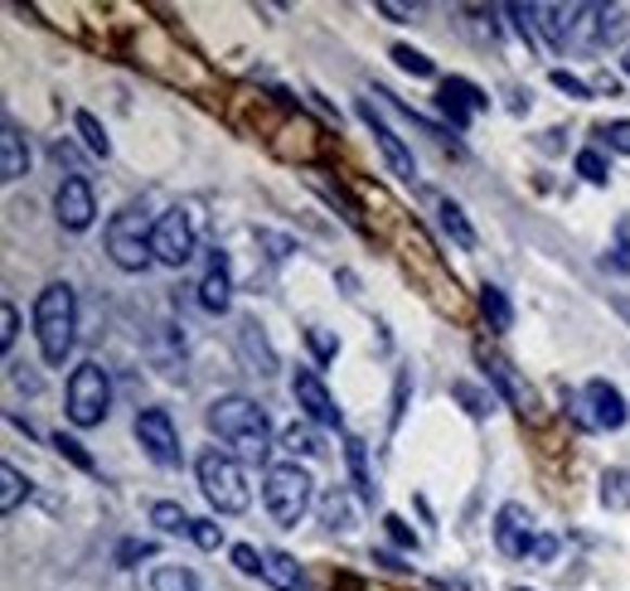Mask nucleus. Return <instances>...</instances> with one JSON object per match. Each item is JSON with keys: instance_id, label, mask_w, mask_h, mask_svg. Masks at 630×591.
Here are the masks:
<instances>
[{"instance_id": "f257e3e1", "label": "nucleus", "mask_w": 630, "mask_h": 591, "mask_svg": "<svg viewBox=\"0 0 630 591\" xmlns=\"http://www.w3.org/2000/svg\"><path fill=\"white\" fill-rule=\"evenodd\" d=\"M204 422H209V432L219 441L233 446L237 461H267V451H272V427H267V412L257 408L253 398H237V393H229V398H214L209 412H204Z\"/></svg>"}, {"instance_id": "f03ea898", "label": "nucleus", "mask_w": 630, "mask_h": 591, "mask_svg": "<svg viewBox=\"0 0 630 591\" xmlns=\"http://www.w3.org/2000/svg\"><path fill=\"white\" fill-rule=\"evenodd\" d=\"M74 286L68 282H54L44 286L35 300V335H39V355H44V364H64L68 349H74Z\"/></svg>"}, {"instance_id": "7ed1b4c3", "label": "nucleus", "mask_w": 630, "mask_h": 591, "mask_svg": "<svg viewBox=\"0 0 630 591\" xmlns=\"http://www.w3.org/2000/svg\"><path fill=\"white\" fill-rule=\"evenodd\" d=\"M194 471H200L204 500H209L219 514H243L247 504H253V490H247L243 465H237L233 451H219V446H209V451L194 461Z\"/></svg>"}, {"instance_id": "20e7f679", "label": "nucleus", "mask_w": 630, "mask_h": 591, "mask_svg": "<svg viewBox=\"0 0 630 591\" xmlns=\"http://www.w3.org/2000/svg\"><path fill=\"white\" fill-rule=\"evenodd\" d=\"M311 494H316V480L301 471L296 461H282L267 471L262 480V500H267V514L277 518L282 528H296L311 510Z\"/></svg>"}, {"instance_id": "39448f33", "label": "nucleus", "mask_w": 630, "mask_h": 591, "mask_svg": "<svg viewBox=\"0 0 630 591\" xmlns=\"http://www.w3.org/2000/svg\"><path fill=\"white\" fill-rule=\"evenodd\" d=\"M151 233H156V223H146V214L121 209L117 219L107 223V257L121 267V272H146V267L156 262Z\"/></svg>"}, {"instance_id": "423d86ee", "label": "nucleus", "mask_w": 630, "mask_h": 591, "mask_svg": "<svg viewBox=\"0 0 630 591\" xmlns=\"http://www.w3.org/2000/svg\"><path fill=\"white\" fill-rule=\"evenodd\" d=\"M112 408V378L102 364H78L74 378H68V422L74 427H98Z\"/></svg>"}, {"instance_id": "0eeeda50", "label": "nucleus", "mask_w": 630, "mask_h": 591, "mask_svg": "<svg viewBox=\"0 0 630 591\" xmlns=\"http://www.w3.org/2000/svg\"><path fill=\"white\" fill-rule=\"evenodd\" d=\"M567 408H573V417L582 422V427H596V432H621L630 422V408L621 398V388L606 378H592L582 393H567Z\"/></svg>"}, {"instance_id": "6e6552de", "label": "nucleus", "mask_w": 630, "mask_h": 591, "mask_svg": "<svg viewBox=\"0 0 630 591\" xmlns=\"http://www.w3.org/2000/svg\"><path fill=\"white\" fill-rule=\"evenodd\" d=\"M151 247H156V262L184 267L194 257V219L184 209H165L156 219V233H151Z\"/></svg>"}, {"instance_id": "1a4fd4ad", "label": "nucleus", "mask_w": 630, "mask_h": 591, "mask_svg": "<svg viewBox=\"0 0 630 591\" xmlns=\"http://www.w3.org/2000/svg\"><path fill=\"white\" fill-rule=\"evenodd\" d=\"M539 524H533V514L524 510V504H504L500 514H494V548H500L504 557H533V548H539Z\"/></svg>"}, {"instance_id": "9d476101", "label": "nucleus", "mask_w": 630, "mask_h": 591, "mask_svg": "<svg viewBox=\"0 0 630 591\" xmlns=\"http://www.w3.org/2000/svg\"><path fill=\"white\" fill-rule=\"evenodd\" d=\"M137 437L151 451V461H156V465H180L184 461L180 432H175V422H170V412H165V408H146V412H141V417H137Z\"/></svg>"}, {"instance_id": "9b49d317", "label": "nucleus", "mask_w": 630, "mask_h": 591, "mask_svg": "<svg viewBox=\"0 0 630 591\" xmlns=\"http://www.w3.org/2000/svg\"><path fill=\"white\" fill-rule=\"evenodd\" d=\"M292 393H296V408H306L311 422H320V427H339V408H335V398H330V388L320 383L316 369H296Z\"/></svg>"}, {"instance_id": "f8f14e48", "label": "nucleus", "mask_w": 630, "mask_h": 591, "mask_svg": "<svg viewBox=\"0 0 630 591\" xmlns=\"http://www.w3.org/2000/svg\"><path fill=\"white\" fill-rule=\"evenodd\" d=\"M54 214H59V223L74 228V233H82V228L92 223L98 200H92V184L82 180V175H68V180L54 190Z\"/></svg>"}, {"instance_id": "ddd939ff", "label": "nucleus", "mask_w": 630, "mask_h": 591, "mask_svg": "<svg viewBox=\"0 0 630 591\" xmlns=\"http://www.w3.org/2000/svg\"><path fill=\"white\" fill-rule=\"evenodd\" d=\"M437 107L451 117V127H461V131H466L475 112H485V107H490V98H485V92L475 88L471 78H447V82H441V88H437Z\"/></svg>"}, {"instance_id": "4468645a", "label": "nucleus", "mask_w": 630, "mask_h": 591, "mask_svg": "<svg viewBox=\"0 0 630 591\" xmlns=\"http://www.w3.org/2000/svg\"><path fill=\"white\" fill-rule=\"evenodd\" d=\"M359 117H364V127L374 131V141H378V151H384L388 170H394L398 180H412V175H417V160H412V151L402 146V137H398V131L388 127V121L378 117V112L369 107V102H359Z\"/></svg>"}, {"instance_id": "2eb2a0df", "label": "nucleus", "mask_w": 630, "mask_h": 591, "mask_svg": "<svg viewBox=\"0 0 630 591\" xmlns=\"http://www.w3.org/2000/svg\"><path fill=\"white\" fill-rule=\"evenodd\" d=\"M480 364H485V373H490V378H494V388L504 393V402H510V408H519V412H529V408H533V393H529V383H524L519 373H514V364H510V359H500V355H485V349H480Z\"/></svg>"}, {"instance_id": "dca6fc26", "label": "nucleus", "mask_w": 630, "mask_h": 591, "mask_svg": "<svg viewBox=\"0 0 630 591\" xmlns=\"http://www.w3.org/2000/svg\"><path fill=\"white\" fill-rule=\"evenodd\" d=\"M229 300H233L229 262H223V253H214L209 267H204V282H200V306L204 310H229Z\"/></svg>"}, {"instance_id": "f3484780", "label": "nucleus", "mask_w": 630, "mask_h": 591, "mask_svg": "<svg viewBox=\"0 0 630 591\" xmlns=\"http://www.w3.org/2000/svg\"><path fill=\"white\" fill-rule=\"evenodd\" d=\"M262 577L272 582L277 591H306V573H301V563H296L292 553H262Z\"/></svg>"}, {"instance_id": "a211bd4d", "label": "nucleus", "mask_w": 630, "mask_h": 591, "mask_svg": "<svg viewBox=\"0 0 630 591\" xmlns=\"http://www.w3.org/2000/svg\"><path fill=\"white\" fill-rule=\"evenodd\" d=\"M25 170H29L25 137H20V131L5 121V131H0V180H20Z\"/></svg>"}, {"instance_id": "6ab92c4d", "label": "nucleus", "mask_w": 630, "mask_h": 591, "mask_svg": "<svg viewBox=\"0 0 630 591\" xmlns=\"http://www.w3.org/2000/svg\"><path fill=\"white\" fill-rule=\"evenodd\" d=\"M480 316H485V325L500 330V335H504V330L514 325V306H510V296H504L500 286L485 282V286H480Z\"/></svg>"}, {"instance_id": "aec40b11", "label": "nucleus", "mask_w": 630, "mask_h": 591, "mask_svg": "<svg viewBox=\"0 0 630 591\" xmlns=\"http://www.w3.org/2000/svg\"><path fill=\"white\" fill-rule=\"evenodd\" d=\"M437 219H441V233H447V237H457V247H475V228L466 223L461 204L441 200V204H437Z\"/></svg>"}, {"instance_id": "412c9836", "label": "nucleus", "mask_w": 630, "mask_h": 591, "mask_svg": "<svg viewBox=\"0 0 630 591\" xmlns=\"http://www.w3.org/2000/svg\"><path fill=\"white\" fill-rule=\"evenodd\" d=\"M0 485H5V490H0V514H15L20 500H29V480L15 465H0Z\"/></svg>"}, {"instance_id": "4be33fe9", "label": "nucleus", "mask_w": 630, "mask_h": 591, "mask_svg": "<svg viewBox=\"0 0 630 591\" xmlns=\"http://www.w3.org/2000/svg\"><path fill=\"white\" fill-rule=\"evenodd\" d=\"M151 591H204V582L190 567H156L151 573Z\"/></svg>"}, {"instance_id": "5701e85b", "label": "nucleus", "mask_w": 630, "mask_h": 591, "mask_svg": "<svg viewBox=\"0 0 630 591\" xmlns=\"http://www.w3.org/2000/svg\"><path fill=\"white\" fill-rule=\"evenodd\" d=\"M151 524L160 528V534H190L194 528V518L180 510V504H170V500H160V504H151Z\"/></svg>"}, {"instance_id": "b1692460", "label": "nucleus", "mask_w": 630, "mask_h": 591, "mask_svg": "<svg viewBox=\"0 0 630 591\" xmlns=\"http://www.w3.org/2000/svg\"><path fill=\"white\" fill-rule=\"evenodd\" d=\"M602 504L606 510H630V471H606L602 475Z\"/></svg>"}, {"instance_id": "393cba45", "label": "nucleus", "mask_w": 630, "mask_h": 591, "mask_svg": "<svg viewBox=\"0 0 630 591\" xmlns=\"http://www.w3.org/2000/svg\"><path fill=\"white\" fill-rule=\"evenodd\" d=\"M282 451H292V461L296 455H320V437L306 422H292V427L282 432Z\"/></svg>"}, {"instance_id": "a878e982", "label": "nucleus", "mask_w": 630, "mask_h": 591, "mask_svg": "<svg viewBox=\"0 0 630 591\" xmlns=\"http://www.w3.org/2000/svg\"><path fill=\"white\" fill-rule=\"evenodd\" d=\"M78 131H82V146L107 160V155H112V141H107V131H102V121L92 117V112H78Z\"/></svg>"}, {"instance_id": "bb28decb", "label": "nucleus", "mask_w": 630, "mask_h": 591, "mask_svg": "<svg viewBox=\"0 0 630 591\" xmlns=\"http://www.w3.org/2000/svg\"><path fill=\"white\" fill-rule=\"evenodd\" d=\"M394 64L402 68V74H412V78H432L437 68H432V59L422 54V49H412V44H394Z\"/></svg>"}, {"instance_id": "cd10ccee", "label": "nucleus", "mask_w": 630, "mask_h": 591, "mask_svg": "<svg viewBox=\"0 0 630 591\" xmlns=\"http://www.w3.org/2000/svg\"><path fill=\"white\" fill-rule=\"evenodd\" d=\"M577 175H582L587 184H606L612 180V165H606L602 151H577Z\"/></svg>"}, {"instance_id": "c85d7f7f", "label": "nucleus", "mask_w": 630, "mask_h": 591, "mask_svg": "<svg viewBox=\"0 0 630 591\" xmlns=\"http://www.w3.org/2000/svg\"><path fill=\"white\" fill-rule=\"evenodd\" d=\"M549 78H553V88H557V92H567V98H577V102L592 98V82H582L577 74H567V68H553Z\"/></svg>"}, {"instance_id": "c756f323", "label": "nucleus", "mask_w": 630, "mask_h": 591, "mask_svg": "<svg viewBox=\"0 0 630 591\" xmlns=\"http://www.w3.org/2000/svg\"><path fill=\"white\" fill-rule=\"evenodd\" d=\"M54 446H59V455H68V461H74V465H78V471H88V475H92V471H98V461H92V455H88V451H82V446H78L74 437H64V432H59V437H54Z\"/></svg>"}, {"instance_id": "7c9ffc66", "label": "nucleus", "mask_w": 630, "mask_h": 591, "mask_svg": "<svg viewBox=\"0 0 630 591\" xmlns=\"http://www.w3.org/2000/svg\"><path fill=\"white\" fill-rule=\"evenodd\" d=\"M325 524L330 528H355V524H349V494L345 490H335L325 500Z\"/></svg>"}, {"instance_id": "2f4dec72", "label": "nucleus", "mask_w": 630, "mask_h": 591, "mask_svg": "<svg viewBox=\"0 0 630 591\" xmlns=\"http://www.w3.org/2000/svg\"><path fill=\"white\" fill-rule=\"evenodd\" d=\"M190 538H194V543H200V548H209V553H214V548H219V543H223V528H219V524H214V518H194Z\"/></svg>"}, {"instance_id": "473e14b6", "label": "nucleus", "mask_w": 630, "mask_h": 591, "mask_svg": "<svg viewBox=\"0 0 630 591\" xmlns=\"http://www.w3.org/2000/svg\"><path fill=\"white\" fill-rule=\"evenodd\" d=\"M233 567H237V573H247V577H262V553H257L253 543H237L233 548Z\"/></svg>"}, {"instance_id": "72a5a7b5", "label": "nucleus", "mask_w": 630, "mask_h": 591, "mask_svg": "<svg viewBox=\"0 0 630 591\" xmlns=\"http://www.w3.org/2000/svg\"><path fill=\"white\" fill-rule=\"evenodd\" d=\"M596 137H606V146L612 151H621V155H630V121H606Z\"/></svg>"}, {"instance_id": "f704fd0d", "label": "nucleus", "mask_w": 630, "mask_h": 591, "mask_svg": "<svg viewBox=\"0 0 630 591\" xmlns=\"http://www.w3.org/2000/svg\"><path fill=\"white\" fill-rule=\"evenodd\" d=\"M151 553H156V543H141V538H127V543L117 548V563H121V567H137L141 557H151Z\"/></svg>"}, {"instance_id": "c9c22d12", "label": "nucleus", "mask_w": 630, "mask_h": 591, "mask_svg": "<svg viewBox=\"0 0 630 591\" xmlns=\"http://www.w3.org/2000/svg\"><path fill=\"white\" fill-rule=\"evenodd\" d=\"M384 528H388V538H394L398 548H417V534H412V528H408V518L388 514V518H384Z\"/></svg>"}, {"instance_id": "e433bc0d", "label": "nucleus", "mask_w": 630, "mask_h": 591, "mask_svg": "<svg viewBox=\"0 0 630 591\" xmlns=\"http://www.w3.org/2000/svg\"><path fill=\"white\" fill-rule=\"evenodd\" d=\"M457 398L471 408V417H485V412H490V398H485V393H475L471 383H457Z\"/></svg>"}, {"instance_id": "4c0bfd02", "label": "nucleus", "mask_w": 630, "mask_h": 591, "mask_svg": "<svg viewBox=\"0 0 630 591\" xmlns=\"http://www.w3.org/2000/svg\"><path fill=\"white\" fill-rule=\"evenodd\" d=\"M15 335H20V316H15V306H0V345H15Z\"/></svg>"}, {"instance_id": "58836bf2", "label": "nucleus", "mask_w": 630, "mask_h": 591, "mask_svg": "<svg viewBox=\"0 0 630 591\" xmlns=\"http://www.w3.org/2000/svg\"><path fill=\"white\" fill-rule=\"evenodd\" d=\"M306 339H311V349H316L320 359H335L339 355V339H330L325 330H306Z\"/></svg>"}, {"instance_id": "ea45409f", "label": "nucleus", "mask_w": 630, "mask_h": 591, "mask_svg": "<svg viewBox=\"0 0 630 591\" xmlns=\"http://www.w3.org/2000/svg\"><path fill=\"white\" fill-rule=\"evenodd\" d=\"M616 267H621V272H630V223L616 228Z\"/></svg>"}, {"instance_id": "a19ab883", "label": "nucleus", "mask_w": 630, "mask_h": 591, "mask_svg": "<svg viewBox=\"0 0 630 591\" xmlns=\"http://www.w3.org/2000/svg\"><path fill=\"white\" fill-rule=\"evenodd\" d=\"M378 10H384L388 20H412V5H398V0H378Z\"/></svg>"}, {"instance_id": "79ce46f5", "label": "nucleus", "mask_w": 630, "mask_h": 591, "mask_svg": "<svg viewBox=\"0 0 630 591\" xmlns=\"http://www.w3.org/2000/svg\"><path fill=\"white\" fill-rule=\"evenodd\" d=\"M257 237H262V243L272 247V257H286V253H292V243H286V237H277V233H257Z\"/></svg>"}, {"instance_id": "37998d69", "label": "nucleus", "mask_w": 630, "mask_h": 591, "mask_svg": "<svg viewBox=\"0 0 630 591\" xmlns=\"http://www.w3.org/2000/svg\"><path fill=\"white\" fill-rule=\"evenodd\" d=\"M621 316H626V320H630V300H621Z\"/></svg>"}, {"instance_id": "c03bdc74", "label": "nucleus", "mask_w": 630, "mask_h": 591, "mask_svg": "<svg viewBox=\"0 0 630 591\" xmlns=\"http://www.w3.org/2000/svg\"><path fill=\"white\" fill-rule=\"evenodd\" d=\"M621 68H626V74H630V54H626V59H621Z\"/></svg>"}, {"instance_id": "a18cd8bd", "label": "nucleus", "mask_w": 630, "mask_h": 591, "mask_svg": "<svg viewBox=\"0 0 630 591\" xmlns=\"http://www.w3.org/2000/svg\"><path fill=\"white\" fill-rule=\"evenodd\" d=\"M514 591H529V587H514Z\"/></svg>"}]
</instances>
